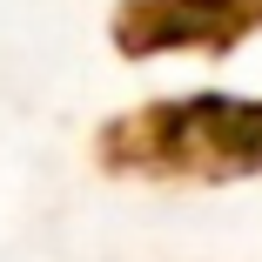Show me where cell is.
<instances>
[{
    "instance_id": "1",
    "label": "cell",
    "mask_w": 262,
    "mask_h": 262,
    "mask_svg": "<svg viewBox=\"0 0 262 262\" xmlns=\"http://www.w3.org/2000/svg\"><path fill=\"white\" fill-rule=\"evenodd\" d=\"M262 20V0H135L121 14V47H202V40H242Z\"/></svg>"
}]
</instances>
